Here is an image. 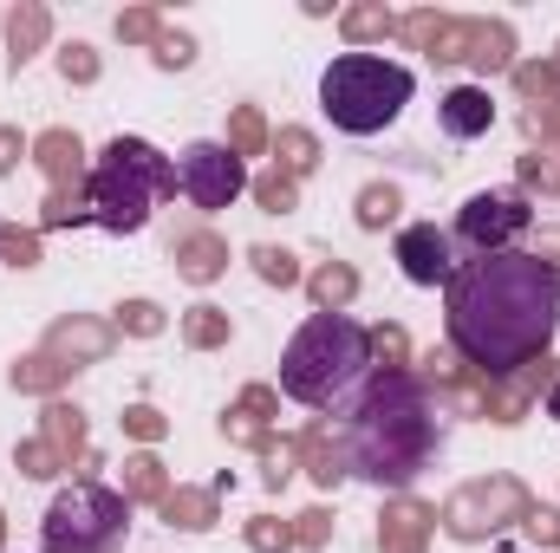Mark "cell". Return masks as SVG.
Returning <instances> with one entry per match:
<instances>
[{"mask_svg":"<svg viewBox=\"0 0 560 553\" xmlns=\"http://www.w3.org/2000/svg\"><path fill=\"white\" fill-rule=\"evenodd\" d=\"M560 274L535 255H476L443 286V332L463 365L482 378H509L555 345Z\"/></svg>","mask_w":560,"mask_h":553,"instance_id":"cell-1","label":"cell"},{"mask_svg":"<svg viewBox=\"0 0 560 553\" xmlns=\"http://www.w3.org/2000/svg\"><path fill=\"white\" fill-rule=\"evenodd\" d=\"M339 449H346V475L405 495L443 449V411L418 372H372L346 404Z\"/></svg>","mask_w":560,"mask_h":553,"instance_id":"cell-2","label":"cell"},{"mask_svg":"<svg viewBox=\"0 0 560 553\" xmlns=\"http://www.w3.org/2000/svg\"><path fill=\"white\" fill-rule=\"evenodd\" d=\"M365 378H372V332L346 313H313L280 352V391L306 411H332L359 398Z\"/></svg>","mask_w":560,"mask_h":553,"instance_id":"cell-3","label":"cell"},{"mask_svg":"<svg viewBox=\"0 0 560 553\" xmlns=\"http://www.w3.org/2000/svg\"><path fill=\"white\" fill-rule=\"evenodd\" d=\"M183 183H176V163L143 138H112L92 156V176H85V202H92V222L112 228V235H138L143 222L156 215V202H170Z\"/></svg>","mask_w":560,"mask_h":553,"instance_id":"cell-4","label":"cell"},{"mask_svg":"<svg viewBox=\"0 0 560 553\" xmlns=\"http://www.w3.org/2000/svg\"><path fill=\"white\" fill-rule=\"evenodd\" d=\"M319 105L346 138H372L398 125V111L411 105V72L385 52H339L319 72Z\"/></svg>","mask_w":560,"mask_h":553,"instance_id":"cell-5","label":"cell"},{"mask_svg":"<svg viewBox=\"0 0 560 553\" xmlns=\"http://www.w3.org/2000/svg\"><path fill=\"white\" fill-rule=\"evenodd\" d=\"M131 534V502L125 489H105V482H72L52 495L46 521H39V541L46 553H118Z\"/></svg>","mask_w":560,"mask_h":553,"instance_id":"cell-6","label":"cell"},{"mask_svg":"<svg viewBox=\"0 0 560 553\" xmlns=\"http://www.w3.org/2000/svg\"><path fill=\"white\" fill-rule=\"evenodd\" d=\"M528 508H535V495H528L515 475H482V482H463V489L436 508V528H443L450 541H489V534H502L509 521H528Z\"/></svg>","mask_w":560,"mask_h":553,"instance_id":"cell-7","label":"cell"},{"mask_svg":"<svg viewBox=\"0 0 560 553\" xmlns=\"http://www.w3.org/2000/svg\"><path fill=\"white\" fill-rule=\"evenodd\" d=\"M535 228V209L522 189H476L463 209H456V242L469 255H509L515 235Z\"/></svg>","mask_w":560,"mask_h":553,"instance_id":"cell-8","label":"cell"},{"mask_svg":"<svg viewBox=\"0 0 560 553\" xmlns=\"http://www.w3.org/2000/svg\"><path fill=\"white\" fill-rule=\"evenodd\" d=\"M176 183H183V196L202 209V215H215V209H229L242 189H248V169H242V156L229 150V143H189L183 150V163H176Z\"/></svg>","mask_w":560,"mask_h":553,"instance_id":"cell-9","label":"cell"},{"mask_svg":"<svg viewBox=\"0 0 560 553\" xmlns=\"http://www.w3.org/2000/svg\"><path fill=\"white\" fill-rule=\"evenodd\" d=\"M555 378H560L555 352L528 358V365H522V372H509V378H489V404H482V416H489V423H522V416L555 391Z\"/></svg>","mask_w":560,"mask_h":553,"instance_id":"cell-10","label":"cell"},{"mask_svg":"<svg viewBox=\"0 0 560 553\" xmlns=\"http://www.w3.org/2000/svg\"><path fill=\"white\" fill-rule=\"evenodd\" d=\"M398 268H405L411 286H450V274H456V242L436 222H411V228H398Z\"/></svg>","mask_w":560,"mask_h":553,"instance_id":"cell-11","label":"cell"},{"mask_svg":"<svg viewBox=\"0 0 560 553\" xmlns=\"http://www.w3.org/2000/svg\"><path fill=\"white\" fill-rule=\"evenodd\" d=\"M398 33L418 46L423 59H436V66H463V59H469V13L418 7V13H405V20H398Z\"/></svg>","mask_w":560,"mask_h":553,"instance_id":"cell-12","label":"cell"},{"mask_svg":"<svg viewBox=\"0 0 560 553\" xmlns=\"http://www.w3.org/2000/svg\"><path fill=\"white\" fill-rule=\"evenodd\" d=\"M112 345H118V326H105V319H85V313H72V319H52V326H46V345H39V352H52L59 365L85 372V365H98V358H105Z\"/></svg>","mask_w":560,"mask_h":553,"instance_id":"cell-13","label":"cell"},{"mask_svg":"<svg viewBox=\"0 0 560 553\" xmlns=\"http://www.w3.org/2000/svg\"><path fill=\"white\" fill-rule=\"evenodd\" d=\"M436 534V508L418 495H392L385 515H378V553H430Z\"/></svg>","mask_w":560,"mask_h":553,"instance_id":"cell-14","label":"cell"},{"mask_svg":"<svg viewBox=\"0 0 560 553\" xmlns=\"http://www.w3.org/2000/svg\"><path fill=\"white\" fill-rule=\"evenodd\" d=\"M33 163L46 169V183H52V189H85V176H92L85 143H79V131H66V125H52V131H39V138H33Z\"/></svg>","mask_w":560,"mask_h":553,"instance_id":"cell-15","label":"cell"},{"mask_svg":"<svg viewBox=\"0 0 560 553\" xmlns=\"http://www.w3.org/2000/svg\"><path fill=\"white\" fill-rule=\"evenodd\" d=\"M436 125L450 131V138H489V125H495V98H489V85H450L443 98H436Z\"/></svg>","mask_w":560,"mask_h":553,"instance_id":"cell-16","label":"cell"},{"mask_svg":"<svg viewBox=\"0 0 560 553\" xmlns=\"http://www.w3.org/2000/svg\"><path fill=\"white\" fill-rule=\"evenodd\" d=\"M170 261H176V274L189 280V286H215V280L229 274V242L209 235V228H189V235L170 242Z\"/></svg>","mask_w":560,"mask_h":553,"instance_id":"cell-17","label":"cell"},{"mask_svg":"<svg viewBox=\"0 0 560 553\" xmlns=\"http://www.w3.org/2000/svg\"><path fill=\"white\" fill-rule=\"evenodd\" d=\"M39 443L66 462V469H92L98 456H92V443H85V411L79 404H46V416H39Z\"/></svg>","mask_w":560,"mask_h":553,"instance_id":"cell-18","label":"cell"},{"mask_svg":"<svg viewBox=\"0 0 560 553\" xmlns=\"http://www.w3.org/2000/svg\"><path fill=\"white\" fill-rule=\"evenodd\" d=\"M46 39H52V13H46L39 0H20V7L7 13V72H20L26 59H39Z\"/></svg>","mask_w":560,"mask_h":553,"instance_id":"cell-19","label":"cell"},{"mask_svg":"<svg viewBox=\"0 0 560 553\" xmlns=\"http://www.w3.org/2000/svg\"><path fill=\"white\" fill-rule=\"evenodd\" d=\"M469 72L495 79V72H515V26L509 20H469Z\"/></svg>","mask_w":560,"mask_h":553,"instance_id":"cell-20","label":"cell"},{"mask_svg":"<svg viewBox=\"0 0 560 553\" xmlns=\"http://www.w3.org/2000/svg\"><path fill=\"white\" fill-rule=\"evenodd\" d=\"M293 456H300V469H306L319 489H339V482H346V449H339V436H332L326 423H306V430L293 436Z\"/></svg>","mask_w":560,"mask_h":553,"instance_id":"cell-21","label":"cell"},{"mask_svg":"<svg viewBox=\"0 0 560 553\" xmlns=\"http://www.w3.org/2000/svg\"><path fill=\"white\" fill-rule=\"evenodd\" d=\"M156 515H163L176 534H209V528L222 521V495H215V489H183V482H176V489L156 502Z\"/></svg>","mask_w":560,"mask_h":553,"instance_id":"cell-22","label":"cell"},{"mask_svg":"<svg viewBox=\"0 0 560 553\" xmlns=\"http://www.w3.org/2000/svg\"><path fill=\"white\" fill-rule=\"evenodd\" d=\"M339 33H346L352 52H359V46H385V39L398 33V13H392L385 0H352V7L339 13Z\"/></svg>","mask_w":560,"mask_h":553,"instance_id":"cell-23","label":"cell"},{"mask_svg":"<svg viewBox=\"0 0 560 553\" xmlns=\"http://www.w3.org/2000/svg\"><path fill=\"white\" fill-rule=\"evenodd\" d=\"M306 299H313L319 313H346V306L359 299V268H352V261H319V268L306 274Z\"/></svg>","mask_w":560,"mask_h":553,"instance_id":"cell-24","label":"cell"},{"mask_svg":"<svg viewBox=\"0 0 560 553\" xmlns=\"http://www.w3.org/2000/svg\"><path fill=\"white\" fill-rule=\"evenodd\" d=\"M229 339H235L229 306H209V299H202V306H189V313H183V345H189V352H222Z\"/></svg>","mask_w":560,"mask_h":553,"instance_id":"cell-25","label":"cell"},{"mask_svg":"<svg viewBox=\"0 0 560 553\" xmlns=\"http://www.w3.org/2000/svg\"><path fill=\"white\" fill-rule=\"evenodd\" d=\"M66 378H72V365H59L52 352H26V358H20V365L7 372V385H13L20 398H52V391H59Z\"/></svg>","mask_w":560,"mask_h":553,"instance_id":"cell-26","label":"cell"},{"mask_svg":"<svg viewBox=\"0 0 560 553\" xmlns=\"http://www.w3.org/2000/svg\"><path fill=\"white\" fill-rule=\"evenodd\" d=\"M268 150H275V156H280L275 169H280V176H293V183L319 169V138H313L306 125H280V131H275V143H268Z\"/></svg>","mask_w":560,"mask_h":553,"instance_id":"cell-27","label":"cell"},{"mask_svg":"<svg viewBox=\"0 0 560 553\" xmlns=\"http://www.w3.org/2000/svg\"><path fill=\"white\" fill-rule=\"evenodd\" d=\"M170 489H176V482H170V469H163V462H156L150 449L125 456V502H150V508H156V502H163Z\"/></svg>","mask_w":560,"mask_h":553,"instance_id":"cell-28","label":"cell"},{"mask_svg":"<svg viewBox=\"0 0 560 553\" xmlns=\"http://www.w3.org/2000/svg\"><path fill=\"white\" fill-rule=\"evenodd\" d=\"M268 143H275V131H268L261 105H235V111H229V150H235V156H261Z\"/></svg>","mask_w":560,"mask_h":553,"instance_id":"cell-29","label":"cell"},{"mask_svg":"<svg viewBox=\"0 0 560 553\" xmlns=\"http://www.w3.org/2000/svg\"><path fill=\"white\" fill-rule=\"evenodd\" d=\"M515 92L528 105H560V59H528L515 66Z\"/></svg>","mask_w":560,"mask_h":553,"instance_id":"cell-30","label":"cell"},{"mask_svg":"<svg viewBox=\"0 0 560 553\" xmlns=\"http://www.w3.org/2000/svg\"><path fill=\"white\" fill-rule=\"evenodd\" d=\"M398 209H405V196H398L392 183H365V189H359V228H372V235H378V228H392V222H398Z\"/></svg>","mask_w":560,"mask_h":553,"instance_id":"cell-31","label":"cell"},{"mask_svg":"<svg viewBox=\"0 0 560 553\" xmlns=\"http://www.w3.org/2000/svg\"><path fill=\"white\" fill-rule=\"evenodd\" d=\"M248 196L261 202V215H293V209H300V183L280 176V169H261V176L248 183Z\"/></svg>","mask_w":560,"mask_h":553,"instance_id":"cell-32","label":"cell"},{"mask_svg":"<svg viewBox=\"0 0 560 553\" xmlns=\"http://www.w3.org/2000/svg\"><path fill=\"white\" fill-rule=\"evenodd\" d=\"M372 372H411V332L405 326H372Z\"/></svg>","mask_w":560,"mask_h":553,"instance_id":"cell-33","label":"cell"},{"mask_svg":"<svg viewBox=\"0 0 560 553\" xmlns=\"http://www.w3.org/2000/svg\"><path fill=\"white\" fill-rule=\"evenodd\" d=\"M248 261H255V274L268 280V286H280V293H287V286H300V255H287V248H275V242H261V248H248Z\"/></svg>","mask_w":560,"mask_h":553,"instance_id":"cell-34","label":"cell"},{"mask_svg":"<svg viewBox=\"0 0 560 553\" xmlns=\"http://www.w3.org/2000/svg\"><path fill=\"white\" fill-rule=\"evenodd\" d=\"M98 72H105L98 46H85V39L59 46V79H66V85H98Z\"/></svg>","mask_w":560,"mask_h":553,"instance_id":"cell-35","label":"cell"},{"mask_svg":"<svg viewBox=\"0 0 560 553\" xmlns=\"http://www.w3.org/2000/svg\"><path fill=\"white\" fill-rule=\"evenodd\" d=\"M515 169H522V196H535V189L541 196H560V156L555 150H528Z\"/></svg>","mask_w":560,"mask_h":553,"instance_id":"cell-36","label":"cell"},{"mask_svg":"<svg viewBox=\"0 0 560 553\" xmlns=\"http://www.w3.org/2000/svg\"><path fill=\"white\" fill-rule=\"evenodd\" d=\"M242 541L255 553H287L293 548V521H280V515H255L248 528H242Z\"/></svg>","mask_w":560,"mask_h":553,"instance_id":"cell-37","label":"cell"},{"mask_svg":"<svg viewBox=\"0 0 560 553\" xmlns=\"http://www.w3.org/2000/svg\"><path fill=\"white\" fill-rule=\"evenodd\" d=\"M13 469H20V475H33V482H52V475H66V462H59V456H52L39 436H26V443L13 449Z\"/></svg>","mask_w":560,"mask_h":553,"instance_id":"cell-38","label":"cell"},{"mask_svg":"<svg viewBox=\"0 0 560 553\" xmlns=\"http://www.w3.org/2000/svg\"><path fill=\"white\" fill-rule=\"evenodd\" d=\"M118 39H125V46H156V39H163V13H156V7H125V13H118Z\"/></svg>","mask_w":560,"mask_h":553,"instance_id":"cell-39","label":"cell"},{"mask_svg":"<svg viewBox=\"0 0 560 553\" xmlns=\"http://www.w3.org/2000/svg\"><path fill=\"white\" fill-rule=\"evenodd\" d=\"M170 319H163V306L156 299H125L118 306V332H131V339H156Z\"/></svg>","mask_w":560,"mask_h":553,"instance_id":"cell-40","label":"cell"},{"mask_svg":"<svg viewBox=\"0 0 560 553\" xmlns=\"http://www.w3.org/2000/svg\"><path fill=\"white\" fill-rule=\"evenodd\" d=\"M0 261H7V268H39V261H46V255H39V235L0 222Z\"/></svg>","mask_w":560,"mask_h":553,"instance_id":"cell-41","label":"cell"},{"mask_svg":"<svg viewBox=\"0 0 560 553\" xmlns=\"http://www.w3.org/2000/svg\"><path fill=\"white\" fill-rule=\"evenodd\" d=\"M222 436H229V443H242V449H255V456H261V449L275 443V430H268V423H255V416L235 411V404L222 411Z\"/></svg>","mask_w":560,"mask_h":553,"instance_id":"cell-42","label":"cell"},{"mask_svg":"<svg viewBox=\"0 0 560 553\" xmlns=\"http://www.w3.org/2000/svg\"><path fill=\"white\" fill-rule=\"evenodd\" d=\"M150 59H156L163 72H189V66H196V39H189V33H170V26H163V39H156V52H150Z\"/></svg>","mask_w":560,"mask_h":553,"instance_id":"cell-43","label":"cell"},{"mask_svg":"<svg viewBox=\"0 0 560 553\" xmlns=\"http://www.w3.org/2000/svg\"><path fill=\"white\" fill-rule=\"evenodd\" d=\"M332 541V515L326 508H306V515H293V548H326Z\"/></svg>","mask_w":560,"mask_h":553,"instance_id":"cell-44","label":"cell"},{"mask_svg":"<svg viewBox=\"0 0 560 553\" xmlns=\"http://www.w3.org/2000/svg\"><path fill=\"white\" fill-rule=\"evenodd\" d=\"M293 469H300V456H293V443H268V449H261V482H268V489H287V475H293Z\"/></svg>","mask_w":560,"mask_h":553,"instance_id":"cell-45","label":"cell"},{"mask_svg":"<svg viewBox=\"0 0 560 553\" xmlns=\"http://www.w3.org/2000/svg\"><path fill=\"white\" fill-rule=\"evenodd\" d=\"M235 411H248L255 423H268V430H275V416H280V391H275V385H248V391L235 398Z\"/></svg>","mask_w":560,"mask_h":553,"instance_id":"cell-46","label":"cell"},{"mask_svg":"<svg viewBox=\"0 0 560 553\" xmlns=\"http://www.w3.org/2000/svg\"><path fill=\"white\" fill-rule=\"evenodd\" d=\"M163 430H170V416L156 411V404H131L125 411V436H138V443H156Z\"/></svg>","mask_w":560,"mask_h":553,"instance_id":"cell-47","label":"cell"},{"mask_svg":"<svg viewBox=\"0 0 560 553\" xmlns=\"http://www.w3.org/2000/svg\"><path fill=\"white\" fill-rule=\"evenodd\" d=\"M528 541H535V548H555V553H560V508H541V502L528 508Z\"/></svg>","mask_w":560,"mask_h":553,"instance_id":"cell-48","label":"cell"},{"mask_svg":"<svg viewBox=\"0 0 560 553\" xmlns=\"http://www.w3.org/2000/svg\"><path fill=\"white\" fill-rule=\"evenodd\" d=\"M20 156H33V143L20 138V125H7V131H0V176H13Z\"/></svg>","mask_w":560,"mask_h":553,"instance_id":"cell-49","label":"cell"},{"mask_svg":"<svg viewBox=\"0 0 560 553\" xmlns=\"http://www.w3.org/2000/svg\"><path fill=\"white\" fill-rule=\"evenodd\" d=\"M535 261H548L560 274V228H541V235H535Z\"/></svg>","mask_w":560,"mask_h":553,"instance_id":"cell-50","label":"cell"},{"mask_svg":"<svg viewBox=\"0 0 560 553\" xmlns=\"http://www.w3.org/2000/svg\"><path fill=\"white\" fill-rule=\"evenodd\" d=\"M541 404H548V416H560V378H555V391H548V398H541Z\"/></svg>","mask_w":560,"mask_h":553,"instance_id":"cell-51","label":"cell"},{"mask_svg":"<svg viewBox=\"0 0 560 553\" xmlns=\"http://www.w3.org/2000/svg\"><path fill=\"white\" fill-rule=\"evenodd\" d=\"M0 534H7V515H0Z\"/></svg>","mask_w":560,"mask_h":553,"instance_id":"cell-52","label":"cell"}]
</instances>
